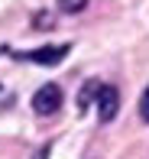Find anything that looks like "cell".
<instances>
[{
  "label": "cell",
  "instance_id": "obj_1",
  "mask_svg": "<svg viewBox=\"0 0 149 159\" xmlns=\"http://www.w3.org/2000/svg\"><path fill=\"white\" fill-rule=\"evenodd\" d=\"M59 107H62V88L55 81H46L36 94H33V111L42 114V117H46V114H55Z\"/></svg>",
  "mask_w": 149,
  "mask_h": 159
},
{
  "label": "cell",
  "instance_id": "obj_2",
  "mask_svg": "<svg viewBox=\"0 0 149 159\" xmlns=\"http://www.w3.org/2000/svg\"><path fill=\"white\" fill-rule=\"evenodd\" d=\"M120 111V91L113 84H104L101 94H97V114H101V124H110Z\"/></svg>",
  "mask_w": 149,
  "mask_h": 159
},
{
  "label": "cell",
  "instance_id": "obj_3",
  "mask_svg": "<svg viewBox=\"0 0 149 159\" xmlns=\"http://www.w3.org/2000/svg\"><path fill=\"white\" fill-rule=\"evenodd\" d=\"M72 52V46H42V49H36V52H26V59L29 62H36V65H59L65 55Z\"/></svg>",
  "mask_w": 149,
  "mask_h": 159
},
{
  "label": "cell",
  "instance_id": "obj_4",
  "mask_svg": "<svg viewBox=\"0 0 149 159\" xmlns=\"http://www.w3.org/2000/svg\"><path fill=\"white\" fill-rule=\"evenodd\" d=\"M101 88L104 84L97 81V78H88V81L78 88V98H75V104H78V114H84L91 104H97V94H101Z\"/></svg>",
  "mask_w": 149,
  "mask_h": 159
},
{
  "label": "cell",
  "instance_id": "obj_5",
  "mask_svg": "<svg viewBox=\"0 0 149 159\" xmlns=\"http://www.w3.org/2000/svg\"><path fill=\"white\" fill-rule=\"evenodd\" d=\"M88 7V0H59V10L62 13H81Z\"/></svg>",
  "mask_w": 149,
  "mask_h": 159
},
{
  "label": "cell",
  "instance_id": "obj_6",
  "mask_svg": "<svg viewBox=\"0 0 149 159\" xmlns=\"http://www.w3.org/2000/svg\"><path fill=\"white\" fill-rule=\"evenodd\" d=\"M139 117H143V124H149V88L143 91V98H139Z\"/></svg>",
  "mask_w": 149,
  "mask_h": 159
},
{
  "label": "cell",
  "instance_id": "obj_7",
  "mask_svg": "<svg viewBox=\"0 0 149 159\" xmlns=\"http://www.w3.org/2000/svg\"><path fill=\"white\" fill-rule=\"evenodd\" d=\"M49 156H52V143H42L39 149H33L29 159H49Z\"/></svg>",
  "mask_w": 149,
  "mask_h": 159
}]
</instances>
